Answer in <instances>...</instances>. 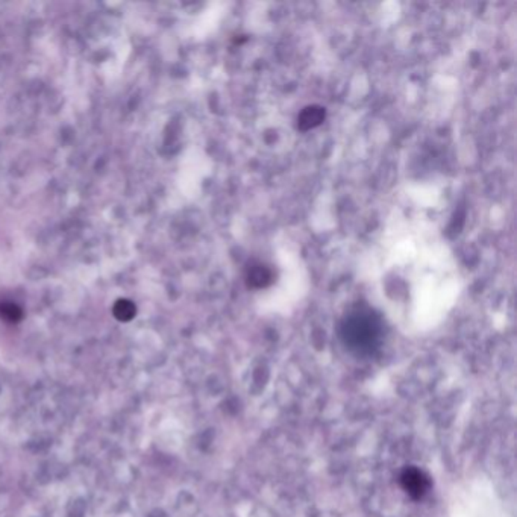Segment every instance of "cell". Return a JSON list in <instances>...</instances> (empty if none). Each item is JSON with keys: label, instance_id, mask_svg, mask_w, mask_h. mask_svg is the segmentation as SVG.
<instances>
[{"label": "cell", "instance_id": "1", "mask_svg": "<svg viewBox=\"0 0 517 517\" xmlns=\"http://www.w3.org/2000/svg\"><path fill=\"white\" fill-rule=\"evenodd\" d=\"M382 332L379 317L369 308H355L341 322L340 334L343 343L356 354H372L377 349Z\"/></svg>", "mask_w": 517, "mask_h": 517}, {"label": "cell", "instance_id": "2", "mask_svg": "<svg viewBox=\"0 0 517 517\" xmlns=\"http://www.w3.org/2000/svg\"><path fill=\"white\" fill-rule=\"evenodd\" d=\"M245 278L249 287L265 288L273 282V272L270 267H267L264 263L252 261L246 267Z\"/></svg>", "mask_w": 517, "mask_h": 517}, {"label": "cell", "instance_id": "3", "mask_svg": "<svg viewBox=\"0 0 517 517\" xmlns=\"http://www.w3.org/2000/svg\"><path fill=\"white\" fill-rule=\"evenodd\" d=\"M400 481H402V486L407 490V493H410L414 498L423 496L429 489L428 478L419 469H407L402 473Z\"/></svg>", "mask_w": 517, "mask_h": 517}, {"label": "cell", "instance_id": "4", "mask_svg": "<svg viewBox=\"0 0 517 517\" xmlns=\"http://www.w3.org/2000/svg\"><path fill=\"white\" fill-rule=\"evenodd\" d=\"M325 117H327V111L323 106L319 105H311L304 108L297 117V129L306 132L319 126L323 123Z\"/></svg>", "mask_w": 517, "mask_h": 517}, {"label": "cell", "instance_id": "5", "mask_svg": "<svg viewBox=\"0 0 517 517\" xmlns=\"http://www.w3.org/2000/svg\"><path fill=\"white\" fill-rule=\"evenodd\" d=\"M114 314L117 319L129 320L136 315V306H133L129 300H120V302H117V305L114 306Z\"/></svg>", "mask_w": 517, "mask_h": 517}, {"label": "cell", "instance_id": "6", "mask_svg": "<svg viewBox=\"0 0 517 517\" xmlns=\"http://www.w3.org/2000/svg\"><path fill=\"white\" fill-rule=\"evenodd\" d=\"M0 314H2L5 319L11 320V322L19 320L22 317L20 308L14 305V304H2V305H0Z\"/></svg>", "mask_w": 517, "mask_h": 517}]
</instances>
